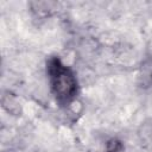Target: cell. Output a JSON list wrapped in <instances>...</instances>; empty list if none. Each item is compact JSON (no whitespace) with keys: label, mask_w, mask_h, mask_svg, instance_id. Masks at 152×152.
Wrapping results in <instances>:
<instances>
[{"label":"cell","mask_w":152,"mask_h":152,"mask_svg":"<svg viewBox=\"0 0 152 152\" xmlns=\"http://www.w3.org/2000/svg\"><path fill=\"white\" fill-rule=\"evenodd\" d=\"M51 91L59 104L68 106L78 94V83L74 71L58 57H51L46 63Z\"/></svg>","instance_id":"1"},{"label":"cell","mask_w":152,"mask_h":152,"mask_svg":"<svg viewBox=\"0 0 152 152\" xmlns=\"http://www.w3.org/2000/svg\"><path fill=\"white\" fill-rule=\"evenodd\" d=\"M104 152H124V144L116 138H112L106 142Z\"/></svg>","instance_id":"2"}]
</instances>
